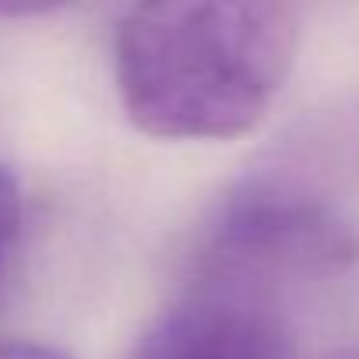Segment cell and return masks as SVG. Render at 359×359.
I'll list each match as a JSON object with an SVG mask.
<instances>
[{
  "label": "cell",
  "instance_id": "1",
  "mask_svg": "<svg viewBox=\"0 0 359 359\" xmlns=\"http://www.w3.org/2000/svg\"><path fill=\"white\" fill-rule=\"evenodd\" d=\"M299 46L289 4H141L113 32L130 123L165 141H229L278 99Z\"/></svg>",
  "mask_w": 359,
  "mask_h": 359
},
{
  "label": "cell",
  "instance_id": "2",
  "mask_svg": "<svg viewBox=\"0 0 359 359\" xmlns=\"http://www.w3.org/2000/svg\"><path fill=\"white\" fill-rule=\"evenodd\" d=\"M285 282L194 264V278L134 345L130 359H292Z\"/></svg>",
  "mask_w": 359,
  "mask_h": 359
},
{
  "label": "cell",
  "instance_id": "3",
  "mask_svg": "<svg viewBox=\"0 0 359 359\" xmlns=\"http://www.w3.org/2000/svg\"><path fill=\"white\" fill-rule=\"evenodd\" d=\"M345 254V229L313 194L282 180H257L226 201L208 226L194 264L240 268L289 282L331 268Z\"/></svg>",
  "mask_w": 359,
  "mask_h": 359
},
{
  "label": "cell",
  "instance_id": "4",
  "mask_svg": "<svg viewBox=\"0 0 359 359\" xmlns=\"http://www.w3.org/2000/svg\"><path fill=\"white\" fill-rule=\"evenodd\" d=\"M18 219H22L18 180L4 165H0V261H4V250L11 247V240L18 233Z\"/></svg>",
  "mask_w": 359,
  "mask_h": 359
},
{
  "label": "cell",
  "instance_id": "5",
  "mask_svg": "<svg viewBox=\"0 0 359 359\" xmlns=\"http://www.w3.org/2000/svg\"><path fill=\"white\" fill-rule=\"evenodd\" d=\"M0 359H74V355L43 341H0Z\"/></svg>",
  "mask_w": 359,
  "mask_h": 359
}]
</instances>
